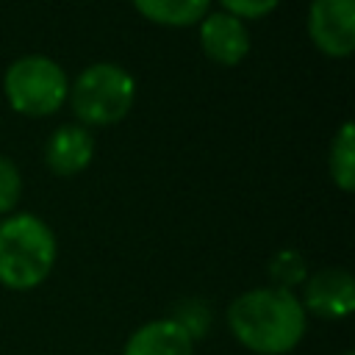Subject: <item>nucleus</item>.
Returning a JSON list of instances; mask_svg holds the SVG:
<instances>
[{
    "instance_id": "14",
    "label": "nucleus",
    "mask_w": 355,
    "mask_h": 355,
    "mask_svg": "<svg viewBox=\"0 0 355 355\" xmlns=\"http://www.w3.org/2000/svg\"><path fill=\"white\" fill-rule=\"evenodd\" d=\"M22 194V175L8 155H0V216L14 211Z\"/></svg>"
},
{
    "instance_id": "10",
    "label": "nucleus",
    "mask_w": 355,
    "mask_h": 355,
    "mask_svg": "<svg viewBox=\"0 0 355 355\" xmlns=\"http://www.w3.org/2000/svg\"><path fill=\"white\" fill-rule=\"evenodd\" d=\"M130 3L150 22L169 28H186L200 22L211 6V0H130Z\"/></svg>"
},
{
    "instance_id": "3",
    "label": "nucleus",
    "mask_w": 355,
    "mask_h": 355,
    "mask_svg": "<svg viewBox=\"0 0 355 355\" xmlns=\"http://www.w3.org/2000/svg\"><path fill=\"white\" fill-rule=\"evenodd\" d=\"M136 100L133 75L111 61L89 64L75 83H69V105L83 125L119 122Z\"/></svg>"
},
{
    "instance_id": "2",
    "label": "nucleus",
    "mask_w": 355,
    "mask_h": 355,
    "mask_svg": "<svg viewBox=\"0 0 355 355\" xmlns=\"http://www.w3.org/2000/svg\"><path fill=\"white\" fill-rule=\"evenodd\" d=\"M55 233L36 214H11L0 222V286L31 291L55 266Z\"/></svg>"
},
{
    "instance_id": "9",
    "label": "nucleus",
    "mask_w": 355,
    "mask_h": 355,
    "mask_svg": "<svg viewBox=\"0 0 355 355\" xmlns=\"http://www.w3.org/2000/svg\"><path fill=\"white\" fill-rule=\"evenodd\" d=\"M122 355H194V341L175 319L164 316L139 324L128 336Z\"/></svg>"
},
{
    "instance_id": "8",
    "label": "nucleus",
    "mask_w": 355,
    "mask_h": 355,
    "mask_svg": "<svg viewBox=\"0 0 355 355\" xmlns=\"http://www.w3.org/2000/svg\"><path fill=\"white\" fill-rule=\"evenodd\" d=\"M94 139L83 125H61L44 141V164L61 178H72L92 164Z\"/></svg>"
},
{
    "instance_id": "7",
    "label": "nucleus",
    "mask_w": 355,
    "mask_h": 355,
    "mask_svg": "<svg viewBox=\"0 0 355 355\" xmlns=\"http://www.w3.org/2000/svg\"><path fill=\"white\" fill-rule=\"evenodd\" d=\"M200 44L211 61L233 67L250 53V31L244 19L227 11H214L200 19Z\"/></svg>"
},
{
    "instance_id": "11",
    "label": "nucleus",
    "mask_w": 355,
    "mask_h": 355,
    "mask_svg": "<svg viewBox=\"0 0 355 355\" xmlns=\"http://www.w3.org/2000/svg\"><path fill=\"white\" fill-rule=\"evenodd\" d=\"M327 169H330L333 183L341 191L355 189V128H352V122H341V128L336 130V136L330 141Z\"/></svg>"
},
{
    "instance_id": "12",
    "label": "nucleus",
    "mask_w": 355,
    "mask_h": 355,
    "mask_svg": "<svg viewBox=\"0 0 355 355\" xmlns=\"http://www.w3.org/2000/svg\"><path fill=\"white\" fill-rule=\"evenodd\" d=\"M266 272H269V277H272V286L291 291V288H297V286L305 283V277H308V261L302 258L300 250L283 247V250H277V252L269 258Z\"/></svg>"
},
{
    "instance_id": "5",
    "label": "nucleus",
    "mask_w": 355,
    "mask_h": 355,
    "mask_svg": "<svg viewBox=\"0 0 355 355\" xmlns=\"http://www.w3.org/2000/svg\"><path fill=\"white\" fill-rule=\"evenodd\" d=\"M308 36L333 58L349 55L355 50V0H311Z\"/></svg>"
},
{
    "instance_id": "13",
    "label": "nucleus",
    "mask_w": 355,
    "mask_h": 355,
    "mask_svg": "<svg viewBox=\"0 0 355 355\" xmlns=\"http://www.w3.org/2000/svg\"><path fill=\"white\" fill-rule=\"evenodd\" d=\"M169 319H175V322L189 333L191 341L202 338V336L211 330V322H214L208 302H205V300H197V297H186V300H180V302L175 305V311H172Z\"/></svg>"
},
{
    "instance_id": "16",
    "label": "nucleus",
    "mask_w": 355,
    "mask_h": 355,
    "mask_svg": "<svg viewBox=\"0 0 355 355\" xmlns=\"http://www.w3.org/2000/svg\"><path fill=\"white\" fill-rule=\"evenodd\" d=\"M341 355H352V352H341Z\"/></svg>"
},
{
    "instance_id": "15",
    "label": "nucleus",
    "mask_w": 355,
    "mask_h": 355,
    "mask_svg": "<svg viewBox=\"0 0 355 355\" xmlns=\"http://www.w3.org/2000/svg\"><path fill=\"white\" fill-rule=\"evenodd\" d=\"M222 11L239 17V19H258L277 8L280 0H219Z\"/></svg>"
},
{
    "instance_id": "4",
    "label": "nucleus",
    "mask_w": 355,
    "mask_h": 355,
    "mask_svg": "<svg viewBox=\"0 0 355 355\" xmlns=\"http://www.w3.org/2000/svg\"><path fill=\"white\" fill-rule=\"evenodd\" d=\"M3 92L14 111L25 116L55 114L69 97V80L58 61L31 53L14 58L3 75Z\"/></svg>"
},
{
    "instance_id": "6",
    "label": "nucleus",
    "mask_w": 355,
    "mask_h": 355,
    "mask_svg": "<svg viewBox=\"0 0 355 355\" xmlns=\"http://www.w3.org/2000/svg\"><path fill=\"white\" fill-rule=\"evenodd\" d=\"M300 302L319 319H344L355 311V280L344 266H324L305 277Z\"/></svg>"
},
{
    "instance_id": "1",
    "label": "nucleus",
    "mask_w": 355,
    "mask_h": 355,
    "mask_svg": "<svg viewBox=\"0 0 355 355\" xmlns=\"http://www.w3.org/2000/svg\"><path fill=\"white\" fill-rule=\"evenodd\" d=\"M225 319L233 338L255 355H286L308 330V313L300 297L277 286L241 291L230 300Z\"/></svg>"
}]
</instances>
